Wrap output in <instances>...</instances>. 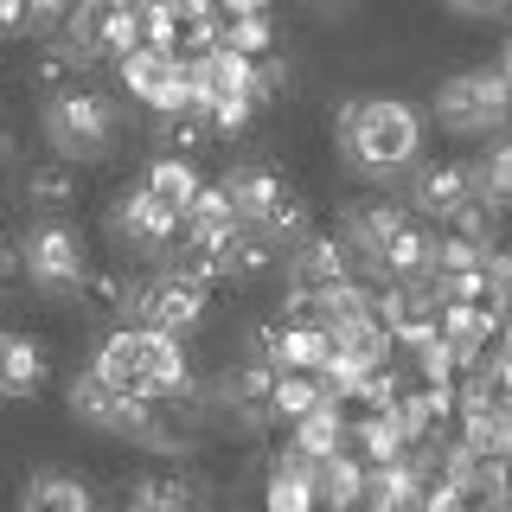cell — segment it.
I'll return each mask as SVG.
<instances>
[{"label": "cell", "mask_w": 512, "mask_h": 512, "mask_svg": "<svg viewBox=\"0 0 512 512\" xmlns=\"http://www.w3.org/2000/svg\"><path fill=\"white\" fill-rule=\"evenodd\" d=\"M333 135H340V154L372 180H391L423 154V116L404 96H352V103H340Z\"/></svg>", "instance_id": "cell-1"}, {"label": "cell", "mask_w": 512, "mask_h": 512, "mask_svg": "<svg viewBox=\"0 0 512 512\" xmlns=\"http://www.w3.org/2000/svg\"><path fill=\"white\" fill-rule=\"evenodd\" d=\"M90 372L122 397H180V391H192L186 346L173 340V333H154V327H116L96 346Z\"/></svg>", "instance_id": "cell-2"}, {"label": "cell", "mask_w": 512, "mask_h": 512, "mask_svg": "<svg viewBox=\"0 0 512 512\" xmlns=\"http://www.w3.org/2000/svg\"><path fill=\"white\" fill-rule=\"evenodd\" d=\"M224 192H231V205H237V224H256V231H269L276 244H301V237H308V199H301L276 167H263V160L231 167Z\"/></svg>", "instance_id": "cell-3"}, {"label": "cell", "mask_w": 512, "mask_h": 512, "mask_svg": "<svg viewBox=\"0 0 512 512\" xmlns=\"http://www.w3.org/2000/svg\"><path fill=\"white\" fill-rule=\"evenodd\" d=\"M45 141H52V154H64V160H103L109 141H116V103L90 84L52 96V103H45Z\"/></svg>", "instance_id": "cell-4"}, {"label": "cell", "mask_w": 512, "mask_h": 512, "mask_svg": "<svg viewBox=\"0 0 512 512\" xmlns=\"http://www.w3.org/2000/svg\"><path fill=\"white\" fill-rule=\"evenodd\" d=\"M436 122L448 135H493L512 122V84L500 71H455L436 84Z\"/></svg>", "instance_id": "cell-5"}, {"label": "cell", "mask_w": 512, "mask_h": 512, "mask_svg": "<svg viewBox=\"0 0 512 512\" xmlns=\"http://www.w3.org/2000/svg\"><path fill=\"white\" fill-rule=\"evenodd\" d=\"M84 269H90V250L64 218H39L20 237V276H32L45 295H77Z\"/></svg>", "instance_id": "cell-6"}, {"label": "cell", "mask_w": 512, "mask_h": 512, "mask_svg": "<svg viewBox=\"0 0 512 512\" xmlns=\"http://www.w3.org/2000/svg\"><path fill=\"white\" fill-rule=\"evenodd\" d=\"M205 301H212V288H199L192 276H180V269H160L154 282H135L128 327H154V333H173V340H186V333L205 320Z\"/></svg>", "instance_id": "cell-7"}, {"label": "cell", "mask_w": 512, "mask_h": 512, "mask_svg": "<svg viewBox=\"0 0 512 512\" xmlns=\"http://www.w3.org/2000/svg\"><path fill=\"white\" fill-rule=\"evenodd\" d=\"M128 442L148 448V455H160V461H186L192 448L205 442V410L192 404V391L148 397V410H141V423H135V436H128Z\"/></svg>", "instance_id": "cell-8"}, {"label": "cell", "mask_w": 512, "mask_h": 512, "mask_svg": "<svg viewBox=\"0 0 512 512\" xmlns=\"http://www.w3.org/2000/svg\"><path fill=\"white\" fill-rule=\"evenodd\" d=\"M205 506H212V487H205V474L180 468V461L135 474V480L116 493V512H205Z\"/></svg>", "instance_id": "cell-9"}, {"label": "cell", "mask_w": 512, "mask_h": 512, "mask_svg": "<svg viewBox=\"0 0 512 512\" xmlns=\"http://www.w3.org/2000/svg\"><path fill=\"white\" fill-rule=\"evenodd\" d=\"M109 224H116V237H122V244H135V250H180V237H186V212L160 205L148 186L122 192L116 212H109Z\"/></svg>", "instance_id": "cell-10"}, {"label": "cell", "mask_w": 512, "mask_h": 512, "mask_svg": "<svg viewBox=\"0 0 512 512\" xmlns=\"http://www.w3.org/2000/svg\"><path fill=\"white\" fill-rule=\"evenodd\" d=\"M474 167L468 160H436V167H423L416 173V186H410V218H423V224H448L461 212V205L474 199Z\"/></svg>", "instance_id": "cell-11"}, {"label": "cell", "mask_w": 512, "mask_h": 512, "mask_svg": "<svg viewBox=\"0 0 512 512\" xmlns=\"http://www.w3.org/2000/svg\"><path fill=\"white\" fill-rule=\"evenodd\" d=\"M141 410H148V397H122V391H109L96 372H77L71 378V416L77 423H90V429H109V436H135V423H141Z\"/></svg>", "instance_id": "cell-12"}, {"label": "cell", "mask_w": 512, "mask_h": 512, "mask_svg": "<svg viewBox=\"0 0 512 512\" xmlns=\"http://www.w3.org/2000/svg\"><path fill=\"white\" fill-rule=\"evenodd\" d=\"M269 391H276V365L269 359H237L231 372L218 378V404L237 410V423H276V410H269Z\"/></svg>", "instance_id": "cell-13"}, {"label": "cell", "mask_w": 512, "mask_h": 512, "mask_svg": "<svg viewBox=\"0 0 512 512\" xmlns=\"http://www.w3.org/2000/svg\"><path fill=\"white\" fill-rule=\"evenodd\" d=\"M26 205L32 212H45V218H64L77 205V192H84V180H77V160H64V154H45V160H32L26 167Z\"/></svg>", "instance_id": "cell-14"}, {"label": "cell", "mask_w": 512, "mask_h": 512, "mask_svg": "<svg viewBox=\"0 0 512 512\" xmlns=\"http://www.w3.org/2000/svg\"><path fill=\"white\" fill-rule=\"evenodd\" d=\"M288 276H295L301 295H320V288H333V282H346L352 276V250L340 244V237H301L295 256H288Z\"/></svg>", "instance_id": "cell-15"}, {"label": "cell", "mask_w": 512, "mask_h": 512, "mask_svg": "<svg viewBox=\"0 0 512 512\" xmlns=\"http://www.w3.org/2000/svg\"><path fill=\"white\" fill-rule=\"evenodd\" d=\"M52 378V359L32 333H0V397H39Z\"/></svg>", "instance_id": "cell-16"}, {"label": "cell", "mask_w": 512, "mask_h": 512, "mask_svg": "<svg viewBox=\"0 0 512 512\" xmlns=\"http://www.w3.org/2000/svg\"><path fill=\"white\" fill-rule=\"evenodd\" d=\"M263 512H320V487H314V461H301L295 448L269 468L263 480Z\"/></svg>", "instance_id": "cell-17"}, {"label": "cell", "mask_w": 512, "mask_h": 512, "mask_svg": "<svg viewBox=\"0 0 512 512\" xmlns=\"http://www.w3.org/2000/svg\"><path fill=\"white\" fill-rule=\"evenodd\" d=\"M84 52H77L71 39H45L39 52H32V64H26V77H32V90L52 103V96H64V90H77L84 84Z\"/></svg>", "instance_id": "cell-18"}, {"label": "cell", "mask_w": 512, "mask_h": 512, "mask_svg": "<svg viewBox=\"0 0 512 512\" xmlns=\"http://www.w3.org/2000/svg\"><path fill=\"white\" fill-rule=\"evenodd\" d=\"M20 512H96V493L64 468H39L20 493Z\"/></svg>", "instance_id": "cell-19"}, {"label": "cell", "mask_w": 512, "mask_h": 512, "mask_svg": "<svg viewBox=\"0 0 512 512\" xmlns=\"http://www.w3.org/2000/svg\"><path fill=\"white\" fill-rule=\"evenodd\" d=\"M77 301H84V314L128 320V308H135V282H128L116 263H90L84 282H77Z\"/></svg>", "instance_id": "cell-20"}, {"label": "cell", "mask_w": 512, "mask_h": 512, "mask_svg": "<svg viewBox=\"0 0 512 512\" xmlns=\"http://www.w3.org/2000/svg\"><path fill=\"white\" fill-rule=\"evenodd\" d=\"M212 116H205V103H192V109H167L154 128V148L160 154H173V160H192V154H205L212 148Z\"/></svg>", "instance_id": "cell-21"}, {"label": "cell", "mask_w": 512, "mask_h": 512, "mask_svg": "<svg viewBox=\"0 0 512 512\" xmlns=\"http://www.w3.org/2000/svg\"><path fill=\"white\" fill-rule=\"evenodd\" d=\"M295 455H301V461H333V455H346V423H340V410L320 404V410L301 416V423H295Z\"/></svg>", "instance_id": "cell-22"}, {"label": "cell", "mask_w": 512, "mask_h": 512, "mask_svg": "<svg viewBox=\"0 0 512 512\" xmlns=\"http://www.w3.org/2000/svg\"><path fill=\"white\" fill-rule=\"evenodd\" d=\"M327 404V378L320 372H276V391H269V410L276 423H301L308 410Z\"/></svg>", "instance_id": "cell-23"}, {"label": "cell", "mask_w": 512, "mask_h": 512, "mask_svg": "<svg viewBox=\"0 0 512 512\" xmlns=\"http://www.w3.org/2000/svg\"><path fill=\"white\" fill-rule=\"evenodd\" d=\"M141 186H148L160 205H173V212H186V205H192V192H199L205 180L192 173V160H173V154H160L154 167H148V180H141Z\"/></svg>", "instance_id": "cell-24"}, {"label": "cell", "mask_w": 512, "mask_h": 512, "mask_svg": "<svg viewBox=\"0 0 512 512\" xmlns=\"http://www.w3.org/2000/svg\"><path fill=\"white\" fill-rule=\"evenodd\" d=\"M224 52H237V58H269L276 52V20L269 13H244V20H224Z\"/></svg>", "instance_id": "cell-25"}, {"label": "cell", "mask_w": 512, "mask_h": 512, "mask_svg": "<svg viewBox=\"0 0 512 512\" xmlns=\"http://www.w3.org/2000/svg\"><path fill=\"white\" fill-rule=\"evenodd\" d=\"M474 186H480V199H493V205H512V135L493 148L487 160L474 167Z\"/></svg>", "instance_id": "cell-26"}, {"label": "cell", "mask_w": 512, "mask_h": 512, "mask_svg": "<svg viewBox=\"0 0 512 512\" xmlns=\"http://www.w3.org/2000/svg\"><path fill=\"white\" fill-rule=\"evenodd\" d=\"M205 116H212V128H218V135H244V128H250V116H256V103H250V96H224V103H212Z\"/></svg>", "instance_id": "cell-27"}, {"label": "cell", "mask_w": 512, "mask_h": 512, "mask_svg": "<svg viewBox=\"0 0 512 512\" xmlns=\"http://www.w3.org/2000/svg\"><path fill=\"white\" fill-rule=\"evenodd\" d=\"M39 26V13H32V0H0V39H20V32Z\"/></svg>", "instance_id": "cell-28"}, {"label": "cell", "mask_w": 512, "mask_h": 512, "mask_svg": "<svg viewBox=\"0 0 512 512\" xmlns=\"http://www.w3.org/2000/svg\"><path fill=\"white\" fill-rule=\"evenodd\" d=\"M512 0H448V13H468V20H493V13H506Z\"/></svg>", "instance_id": "cell-29"}, {"label": "cell", "mask_w": 512, "mask_h": 512, "mask_svg": "<svg viewBox=\"0 0 512 512\" xmlns=\"http://www.w3.org/2000/svg\"><path fill=\"white\" fill-rule=\"evenodd\" d=\"M276 0H218V13L224 20H244V13H269Z\"/></svg>", "instance_id": "cell-30"}, {"label": "cell", "mask_w": 512, "mask_h": 512, "mask_svg": "<svg viewBox=\"0 0 512 512\" xmlns=\"http://www.w3.org/2000/svg\"><path fill=\"white\" fill-rule=\"evenodd\" d=\"M32 13H39V20H71L77 0H32Z\"/></svg>", "instance_id": "cell-31"}, {"label": "cell", "mask_w": 512, "mask_h": 512, "mask_svg": "<svg viewBox=\"0 0 512 512\" xmlns=\"http://www.w3.org/2000/svg\"><path fill=\"white\" fill-rule=\"evenodd\" d=\"M13 276H20V244L0 237V282H13Z\"/></svg>", "instance_id": "cell-32"}, {"label": "cell", "mask_w": 512, "mask_h": 512, "mask_svg": "<svg viewBox=\"0 0 512 512\" xmlns=\"http://www.w3.org/2000/svg\"><path fill=\"white\" fill-rule=\"evenodd\" d=\"M493 71H500L506 84H512V32H506V45H500V64H493Z\"/></svg>", "instance_id": "cell-33"}, {"label": "cell", "mask_w": 512, "mask_h": 512, "mask_svg": "<svg viewBox=\"0 0 512 512\" xmlns=\"http://www.w3.org/2000/svg\"><path fill=\"white\" fill-rule=\"evenodd\" d=\"M333 7H340V0H333Z\"/></svg>", "instance_id": "cell-34"}]
</instances>
